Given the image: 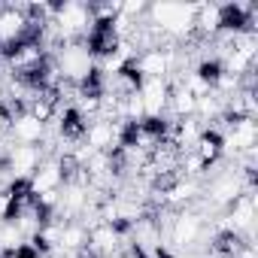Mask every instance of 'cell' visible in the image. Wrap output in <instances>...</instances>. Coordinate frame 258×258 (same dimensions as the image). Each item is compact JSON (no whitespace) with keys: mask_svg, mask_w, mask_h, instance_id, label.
I'll return each instance as SVG.
<instances>
[{"mask_svg":"<svg viewBox=\"0 0 258 258\" xmlns=\"http://www.w3.org/2000/svg\"><path fill=\"white\" fill-rule=\"evenodd\" d=\"M0 155H4V164L13 182H28L43 161V152L37 146H7Z\"/></svg>","mask_w":258,"mask_h":258,"instance_id":"obj_3","label":"cell"},{"mask_svg":"<svg viewBox=\"0 0 258 258\" xmlns=\"http://www.w3.org/2000/svg\"><path fill=\"white\" fill-rule=\"evenodd\" d=\"M4 55H7V67L16 79H34L52 58L40 40H22L13 49H7Z\"/></svg>","mask_w":258,"mask_h":258,"instance_id":"obj_1","label":"cell"},{"mask_svg":"<svg viewBox=\"0 0 258 258\" xmlns=\"http://www.w3.org/2000/svg\"><path fill=\"white\" fill-rule=\"evenodd\" d=\"M64 185V173H61V164H58V155L52 158H43L37 173L28 179V191L34 198H43V195H52V191H61Z\"/></svg>","mask_w":258,"mask_h":258,"instance_id":"obj_5","label":"cell"},{"mask_svg":"<svg viewBox=\"0 0 258 258\" xmlns=\"http://www.w3.org/2000/svg\"><path fill=\"white\" fill-rule=\"evenodd\" d=\"M240 195H246V191H243V182H240V173H237V170H234V173H222V176H216L213 185H210V191H207L210 204L225 207V210H228Z\"/></svg>","mask_w":258,"mask_h":258,"instance_id":"obj_7","label":"cell"},{"mask_svg":"<svg viewBox=\"0 0 258 258\" xmlns=\"http://www.w3.org/2000/svg\"><path fill=\"white\" fill-rule=\"evenodd\" d=\"M7 131L13 134V140H16L19 146H37V143L46 140V124L37 121L31 112H19L16 118H10V127H7Z\"/></svg>","mask_w":258,"mask_h":258,"instance_id":"obj_6","label":"cell"},{"mask_svg":"<svg viewBox=\"0 0 258 258\" xmlns=\"http://www.w3.org/2000/svg\"><path fill=\"white\" fill-rule=\"evenodd\" d=\"M140 97H143V106H146V115L158 118L167 112V97H170V85L167 79H143L140 85Z\"/></svg>","mask_w":258,"mask_h":258,"instance_id":"obj_8","label":"cell"},{"mask_svg":"<svg viewBox=\"0 0 258 258\" xmlns=\"http://www.w3.org/2000/svg\"><path fill=\"white\" fill-rule=\"evenodd\" d=\"M164 234L170 237V243L176 249H185V246H191V243L201 240V234H204V216L198 210H179Z\"/></svg>","mask_w":258,"mask_h":258,"instance_id":"obj_4","label":"cell"},{"mask_svg":"<svg viewBox=\"0 0 258 258\" xmlns=\"http://www.w3.org/2000/svg\"><path fill=\"white\" fill-rule=\"evenodd\" d=\"M43 25H31L28 16L22 13L19 4H7L0 7V49H13L22 40H37Z\"/></svg>","mask_w":258,"mask_h":258,"instance_id":"obj_2","label":"cell"},{"mask_svg":"<svg viewBox=\"0 0 258 258\" xmlns=\"http://www.w3.org/2000/svg\"><path fill=\"white\" fill-rule=\"evenodd\" d=\"M106 258H121V255H106Z\"/></svg>","mask_w":258,"mask_h":258,"instance_id":"obj_9","label":"cell"}]
</instances>
